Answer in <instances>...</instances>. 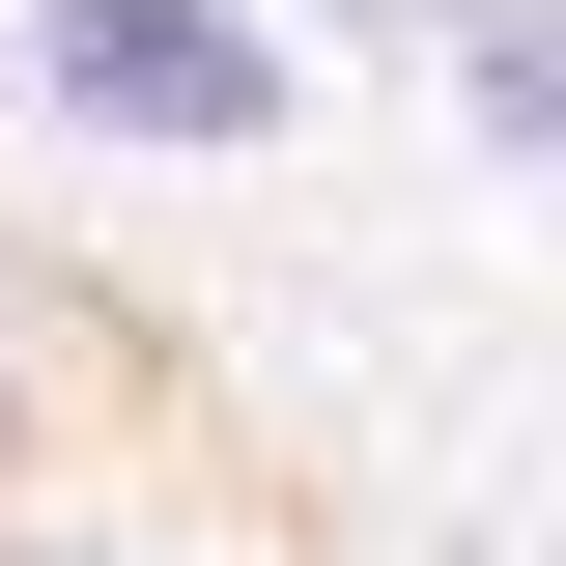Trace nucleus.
<instances>
[{
    "label": "nucleus",
    "instance_id": "7ed1b4c3",
    "mask_svg": "<svg viewBox=\"0 0 566 566\" xmlns=\"http://www.w3.org/2000/svg\"><path fill=\"white\" fill-rule=\"evenodd\" d=\"M57 482V340H29V283H0V510Z\"/></svg>",
    "mask_w": 566,
    "mask_h": 566
},
{
    "label": "nucleus",
    "instance_id": "f03ea898",
    "mask_svg": "<svg viewBox=\"0 0 566 566\" xmlns=\"http://www.w3.org/2000/svg\"><path fill=\"white\" fill-rule=\"evenodd\" d=\"M424 85H453V142H482L510 199H566V0H453Z\"/></svg>",
    "mask_w": 566,
    "mask_h": 566
},
{
    "label": "nucleus",
    "instance_id": "f257e3e1",
    "mask_svg": "<svg viewBox=\"0 0 566 566\" xmlns=\"http://www.w3.org/2000/svg\"><path fill=\"white\" fill-rule=\"evenodd\" d=\"M0 57H29L57 142H114V170H255V142L312 114V29H283V0H0Z\"/></svg>",
    "mask_w": 566,
    "mask_h": 566
},
{
    "label": "nucleus",
    "instance_id": "20e7f679",
    "mask_svg": "<svg viewBox=\"0 0 566 566\" xmlns=\"http://www.w3.org/2000/svg\"><path fill=\"white\" fill-rule=\"evenodd\" d=\"M283 29H340V57H424V29H453V0H283Z\"/></svg>",
    "mask_w": 566,
    "mask_h": 566
}]
</instances>
